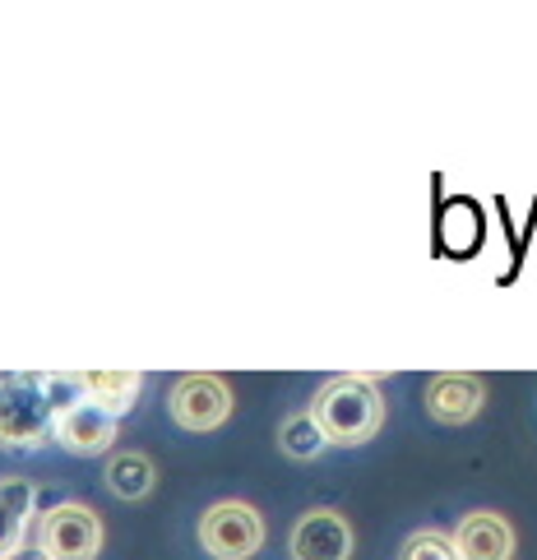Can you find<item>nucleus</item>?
I'll return each instance as SVG.
<instances>
[{"instance_id":"1","label":"nucleus","mask_w":537,"mask_h":560,"mask_svg":"<svg viewBox=\"0 0 537 560\" xmlns=\"http://www.w3.org/2000/svg\"><path fill=\"white\" fill-rule=\"evenodd\" d=\"M311 422L325 445H366L385 427V394L371 375H334L311 398Z\"/></svg>"},{"instance_id":"2","label":"nucleus","mask_w":537,"mask_h":560,"mask_svg":"<svg viewBox=\"0 0 537 560\" xmlns=\"http://www.w3.org/2000/svg\"><path fill=\"white\" fill-rule=\"evenodd\" d=\"M56 427L43 375L10 371L0 375V450H37Z\"/></svg>"},{"instance_id":"3","label":"nucleus","mask_w":537,"mask_h":560,"mask_svg":"<svg viewBox=\"0 0 537 560\" xmlns=\"http://www.w3.org/2000/svg\"><path fill=\"white\" fill-rule=\"evenodd\" d=\"M200 547L213 560H250L265 547V518L246 500H218L200 514Z\"/></svg>"},{"instance_id":"4","label":"nucleus","mask_w":537,"mask_h":560,"mask_svg":"<svg viewBox=\"0 0 537 560\" xmlns=\"http://www.w3.org/2000/svg\"><path fill=\"white\" fill-rule=\"evenodd\" d=\"M37 551L47 560H97L103 551V518H97L89 505H56L43 514L37 524Z\"/></svg>"},{"instance_id":"5","label":"nucleus","mask_w":537,"mask_h":560,"mask_svg":"<svg viewBox=\"0 0 537 560\" xmlns=\"http://www.w3.org/2000/svg\"><path fill=\"white\" fill-rule=\"evenodd\" d=\"M167 412L182 431H218L232 417V389L223 375H182L167 394Z\"/></svg>"},{"instance_id":"6","label":"nucleus","mask_w":537,"mask_h":560,"mask_svg":"<svg viewBox=\"0 0 537 560\" xmlns=\"http://www.w3.org/2000/svg\"><path fill=\"white\" fill-rule=\"evenodd\" d=\"M292 560H348L352 556V524L338 510H311L292 524Z\"/></svg>"},{"instance_id":"7","label":"nucleus","mask_w":537,"mask_h":560,"mask_svg":"<svg viewBox=\"0 0 537 560\" xmlns=\"http://www.w3.org/2000/svg\"><path fill=\"white\" fill-rule=\"evenodd\" d=\"M51 435L61 440L70 454L93 458V454H107L116 445V417L103 412L97 404H89V398H79V404H70L66 412H56Z\"/></svg>"},{"instance_id":"8","label":"nucleus","mask_w":537,"mask_h":560,"mask_svg":"<svg viewBox=\"0 0 537 560\" xmlns=\"http://www.w3.org/2000/svg\"><path fill=\"white\" fill-rule=\"evenodd\" d=\"M487 404V385L482 375H459V371H445V375H431L427 385V412L435 417L441 427H464L472 422Z\"/></svg>"},{"instance_id":"9","label":"nucleus","mask_w":537,"mask_h":560,"mask_svg":"<svg viewBox=\"0 0 537 560\" xmlns=\"http://www.w3.org/2000/svg\"><path fill=\"white\" fill-rule=\"evenodd\" d=\"M454 560H510L514 556V528L501 514L491 510H472L459 518L454 528Z\"/></svg>"},{"instance_id":"10","label":"nucleus","mask_w":537,"mask_h":560,"mask_svg":"<svg viewBox=\"0 0 537 560\" xmlns=\"http://www.w3.org/2000/svg\"><path fill=\"white\" fill-rule=\"evenodd\" d=\"M139 389H144V375L139 371H79V394L112 417H126L135 408Z\"/></svg>"},{"instance_id":"11","label":"nucleus","mask_w":537,"mask_h":560,"mask_svg":"<svg viewBox=\"0 0 537 560\" xmlns=\"http://www.w3.org/2000/svg\"><path fill=\"white\" fill-rule=\"evenodd\" d=\"M33 500H37V491H33L28 477H0V560H10L19 547H24Z\"/></svg>"},{"instance_id":"12","label":"nucleus","mask_w":537,"mask_h":560,"mask_svg":"<svg viewBox=\"0 0 537 560\" xmlns=\"http://www.w3.org/2000/svg\"><path fill=\"white\" fill-rule=\"evenodd\" d=\"M103 482L116 500H144L157 482V472H153V458L149 454H139V450H126V454H112L107 458V472H103Z\"/></svg>"},{"instance_id":"13","label":"nucleus","mask_w":537,"mask_h":560,"mask_svg":"<svg viewBox=\"0 0 537 560\" xmlns=\"http://www.w3.org/2000/svg\"><path fill=\"white\" fill-rule=\"evenodd\" d=\"M278 445H283L288 458L311 464V458L325 450V435H320V427L311 422V412H292V417H283V427H278Z\"/></svg>"},{"instance_id":"14","label":"nucleus","mask_w":537,"mask_h":560,"mask_svg":"<svg viewBox=\"0 0 537 560\" xmlns=\"http://www.w3.org/2000/svg\"><path fill=\"white\" fill-rule=\"evenodd\" d=\"M399 560H454V542L445 533H435V528H422V533H412Z\"/></svg>"},{"instance_id":"15","label":"nucleus","mask_w":537,"mask_h":560,"mask_svg":"<svg viewBox=\"0 0 537 560\" xmlns=\"http://www.w3.org/2000/svg\"><path fill=\"white\" fill-rule=\"evenodd\" d=\"M10 560H47V556H43V551H37V547H19V551H14Z\"/></svg>"}]
</instances>
